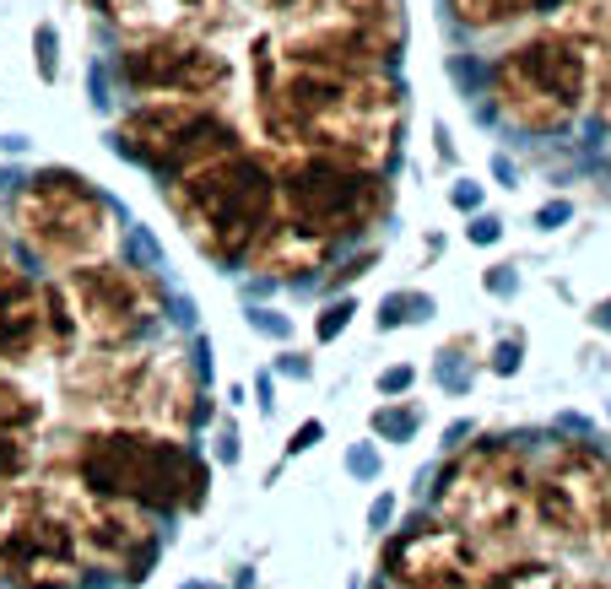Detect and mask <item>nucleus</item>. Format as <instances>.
Masks as SVG:
<instances>
[{
  "label": "nucleus",
  "mask_w": 611,
  "mask_h": 589,
  "mask_svg": "<svg viewBox=\"0 0 611 589\" xmlns=\"http://www.w3.org/2000/svg\"><path fill=\"white\" fill-rule=\"evenodd\" d=\"M255 103L265 136L282 152L347 157L374 173L395 163L406 125V92L390 71L282 60L271 38L255 49Z\"/></svg>",
  "instance_id": "obj_1"
},
{
  "label": "nucleus",
  "mask_w": 611,
  "mask_h": 589,
  "mask_svg": "<svg viewBox=\"0 0 611 589\" xmlns=\"http://www.w3.org/2000/svg\"><path fill=\"white\" fill-rule=\"evenodd\" d=\"M71 406L98 427H146V433L190 438L206 417L201 373L179 346H76L60 368Z\"/></svg>",
  "instance_id": "obj_2"
},
{
  "label": "nucleus",
  "mask_w": 611,
  "mask_h": 589,
  "mask_svg": "<svg viewBox=\"0 0 611 589\" xmlns=\"http://www.w3.org/2000/svg\"><path fill=\"white\" fill-rule=\"evenodd\" d=\"M163 195L179 227L195 238V249L217 265H233L249 260L255 238L265 233V222L276 211V168L260 152H249L244 141H233L174 173L163 184Z\"/></svg>",
  "instance_id": "obj_3"
},
{
  "label": "nucleus",
  "mask_w": 611,
  "mask_h": 589,
  "mask_svg": "<svg viewBox=\"0 0 611 589\" xmlns=\"http://www.w3.org/2000/svg\"><path fill=\"white\" fill-rule=\"evenodd\" d=\"M71 465L87 487L136 503L146 514H190L206 503L211 471L184 438L146 433V427H92L71 449Z\"/></svg>",
  "instance_id": "obj_4"
},
{
  "label": "nucleus",
  "mask_w": 611,
  "mask_h": 589,
  "mask_svg": "<svg viewBox=\"0 0 611 589\" xmlns=\"http://www.w3.org/2000/svg\"><path fill=\"white\" fill-rule=\"evenodd\" d=\"M590 76H595L590 44H579L563 28L530 33L514 49H503L493 65V109L503 114V125L525 130V136H552V130H568L584 114Z\"/></svg>",
  "instance_id": "obj_5"
},
{
  "label": "nucleus",
  "mask_w": 611,
  "mask_h": 589,
  "mask_svg": "<svg viewBox=\"0 0 611 589\" xmlns=\"http://www.w3.org/2000/svg\"><path fill=\"white\" fill-rule=\"evenodd\" d=\"M438 519L476 546H514L530 530V460L509 438H476L438 471Z\"/></svg>",
  "instance_id": "obj_6"
},
{
  "label": "nucleus",
  "mask_w": 611,
  "mask_h": 589,
  "mask_svg": "<svg viewBox=\"0 0 611 589\" xmlns=\"http://www.w3.org/2000/svg\"><path fill=\"white\" fill-rule=\"evenodd\" d=\"M401 0H303L276 17L271 49L282 60L347 65V71H390L401 55Z\"/></svg>",
  "instance_id": "obj_7"
},
{
  "label": "nucleus",
  "mask_w": 611,
  "mask_h": 589,
  "mask_svg": "<svg viewBox=\"0 0 611 589\" xmlns=\"http://www.w3.org/2000/svg\"><path fill=\"white\" fill-rule=\"evenodd\" d=\"M384 211H390L384 173L363 163L320 157V152H287L276 163V217L320 233L325 244L363 238Z\"/></svg>",
  "instance_id": "obj_8"
},
{
  "label": "nucleus",
  "mask_w": 611,
  "mask_h": 589,
  "mask_svg": "<svg viewBox=\"0 0 611 589\" xmlns=\"http://www.w3.org/2000/svg\"><path fill=\"white\" fill-rule=\"evenodd\" d=\"M11 227L44 265L71 271V265L103 260L114 249V206L103 200L82 173L44 168L11 195Z\"/></svg>",
  "instance_id": "obj_9"
},
{
  "label": "nucleus",
  "mask_w": 611,
  "mask_h": 589,
  "mask_svg": "<svg viewBox=\"0 0 611 589\" xmlns=\"http://www.w3.org/2000/svg\"><path fill=\"white\" fill-rule=\"evenodd\" d=\"M60 314L71 325L76 346H98V352H114V346H141L152 336V325L163 319V287H157L146 271L114 260H87L60 271L55 281Z\"/></svg>",
  "instance_id": "obj_10"
},
{
  "label": "nucleus",
  "mask_w": 611,
  "mask_h": 589,
  "mask_svg": "<svg viewBox=\"0 0 611 589\" xmlns=\"http://www.w3.org/2000/svg\"><path fill=\"white\" fill-rule=\"evenodd\" d=\"M38 503L71 530L82 562H98V568H119L125 579H141V568L152 562L157 541H152V519L136 503H119L109 492L87 487L71 465L44 476V487H33Z\"/></svg>",
  "instance_id": "obj_11"
},
{
  "label": "nucleus",
  "mask_w": 611,
  "mask_h": 589,
  "mask_svg": "<svg viewBox=\"0 0 611 589\" xmlns=\"http://www.w3.org/2000/svg\"><path fill=\"white\" fill-rule=\"evenodd\" d=\"M114 141L130 163L174 179L190 163L244 141L238 125L222 114L217 98H141L136 109L114 125Z\"/></svg>",
  "instance_id": "obj_12"
},
{
  "label": "nucleus",
  "mask_w": 611,
  "mask_h": 589,
  "mask_svg": "<svg viewBox=\"0 0 611 589\" xmlns=\"http://www.w3.org/2000/svg\"><path fill=\"white\" fill-rule=\"evenodd\" d=\"M606 476L611 460L595 444H552L547 460L530 465V530L552 546H590Z\"/></svg>",
  "instance_id": "obj_13"
},
{
  "label": "nucleus",
  "mask_w": 611,
  "mask_h": 589,
  "mask_svg": "<svg viewBox=\"0 0 611 589\" xmlns=\"http://www.w3.org/2000/svg\"><path fill=\"white\" fill-rule=\"evenodd\" d=\"M119 82L136 98H222L233 82V60L195 33L130 38L119 49Z\"/></svg>",
  "instance_id": "obj_14"
},
{
  "label": "nucleus",
  "mask_w": 611,
  "mask_h": 589,
  "mask_svg": "<svg viewBox=\"0 0 611 589\" xmlns=\"http://www.w3.org/2000/svg\"><path fill=\"white\" fill-rule=\"evenodd\" d=\"M379 568L390 589H476L487 552L449 519H422L384 541Z\"/></svg>",
  "instance_id": "obj_15"
},
{
  "label": "nucleus",
  "mask_w": 611,
  "mask_h": 589,
  "mask_svg": "<svg viewBox=\"0 0 611 589\" xmlns=\"http://www.w3.org/2000/svg\"><path fill=\"white\" fill-rule=\"evenodd\" d=\"M82 568L87 562L76 552L71 530L44 503H33L28 519L0 541V579H6V589H76Z\"/></svg>",
  "instance_id": "obj_16"
},
{
  "label": "nucleus",
  "mask_w": 611,
  "mask_h": 589,
  "mask_svg": "<svg viewBox=\"0 0 611 589\" xmlns=\"http://www.w3.org/2000/svg\"><path fill=\"white\" fill-rule=\"evenodd\" d=\"M49 352L44 341V281L22 271L11 254L6 233H0V368H17L28 357Z\"/></svg>",
  "instance_id": "obj_17"
},
{
  "label": "nucleus",
  "mask_w": 611,
  "mask_h": 589,
  "mask_svg": "<svg viewBox=\"0 0 611 589\" xmlns=\"http://www.w3.org/2000/svg\"><path fill=\"white\" fill-rule=\"evenodd\" d=\"M330 254H336V244H325L320 233H309V227H298V222H282V217L271 211V222H265V233L255 238L249 260H255L265 276L298 281V276L325 271V260H330Z\"/></svg>",
  "instance_id": "obj_18"
},
{
  "label": "nucleus",
  "mask_w": 611,
  "mask_h": 589,
  "mask_svg": "<svg viewBox=\"0 0 611 589\" xmlns=\"http://www.w3.org/2000/svg\"><path fill=\"white\" fill-rule=\"evenodd\" d=\"M92 6L125 38H157V33H184L206 0H92Z\"/></svg>",
  "instance_id": "obj_19"
},
{
  "label": "nucleus",
  "mask_w": 611,
  "mask_h": 589,
  "mask_svg": "<svg viewBox=\"0 0 611 589\" xmlns=\"http://www.w3.org/2000/svg\"><path fill=\"white\" fill-rule=\"evenodd\" d=\"M568 0H449L455 22L466 28H509V22L525 17H547V11H563Z\"/></svg>",
  "instance_id": "obj_20"
},
{
  "label": "nucleus",
  "mask_w": 611,
  "mask_h": 589,
  "mask_svg": "<svg viewBox=\"0 0 611 589\" xmlns=\"http://www.w3.org/2000/svg\"><path fill=\"white\" fill-rule=\"evenodd\" d=\"M38 444L28 427H0V487H33Z\"/></svg>",
  "instance_id": "obj_21"
},
{
  "label": "nucleus",
  "mask_w": 611,
  "mask_h": 589,
  "mask_svg": "<svg viewBox=\"0 0 611 589\" xmlns=\"http://www.w3.org/2000/svg\"><path fill=\"white\" fill-rule=\"evenodd\" d=\"M476 589H563V579L547 562H503V568H482Z\"/></svg>",
  "instance_id": "obj_22"
},
{
  "label": "nucleus",
  "mask_w": 611,
  "mask_h": 589,
  "mask_svg": "<svg viewBox=\"0 0 611 589\" xmlns=\"http://www.w3.org/2000/svg\"><path fill=\"white\" fill-rule=\"evenodd\" d=\"M563 33H574L579 44H590V49L611 44V0H568Z\"/></svg>",
  "instance_id": "obj_23"
},
{
  "label": "nucleus",
  "mask_w": 611,
  "mask_h": 589,
  "mask_svg": "<svg viewBox=\"0 0 611 589\" xmlns=\"http://www.w3.org/2000/svg\"><path fill=\"white\" fill-rule=\"evenodd\" d=\"M38 503V492L33 487H0V541H6L11 530L28 519V508Z\"/></svg>",
  "instance_id": "obj_24"
},
{
  "label": "nucleus",
  "mask_w": 611,
  "mask_h": 589,
  "mask_svg": "<svg viewBox=\"0 0 611 589\" xmlns=\"http://www.w3.org/2000/svg\"><path fill=\"white\" fill-rule=\"evenodd\" d=\"M590 98L595 109H601V119L611 125V44L595 49V76H590Z\"/></svg>",
  "instance_id": "obj_25"
},
{
  "label": "nucleus",
  "mask_w": 611,
  "mask_h": 589,
  "mask_svg": "<svg viewBox=\"0 0 611 589\" xmlns=\"http://www.w3.org/2000/svg\"><path fill=\"white\" fill-rule=\"evenodd\" d=\"M411 427H417V417H411V411H401V406H384L379 417H374V433H379V438H406Z\"/></svg>",
  "instance_id": "obj_26"
},
{
  "label": "nucleus",
  "mask_w": 611,
  "mask_h": 589,
  "mask_svg": "<svg viewBox=\"0 0 611 589\" xmlns=\"http://www.w3.org/2000/svg\"><path fill=\"white\" fill-rule=\"evenodd\" d=\"M347 319H352V303H336V309H325V319H314V336H320V341L341 336V330H347Z\"/></svg>",
  "instance_id": "obj_27"
},
{
  "label": "nucleus",
  "mask_w": 611,
  "mask_h": 589,
  "mask_svg": "<svg viewBox=\"0 0 611 589\" xmlns=\"http://www.w3.org/2000/svg\"><path fill=\"white\" fill-rule=\"evenodd\" d=\"M38 76L55 82V28H38Z\"/></svg>",
  "instance_id": "obj_28"
},
{
  "label": "nucleus",
  "mask_w": 611,
  "mask_h": 589,
  "mask_svg": "<svg viewBox=\"0 0 611 589\" xmlns=\"http://www.w3.org/2000/svg\"><path fill=\"white\" fill-rule=\"evenodd\" d=\"M411 379H417L411 368H384L379 373V395H401V390H411Z\"/></svg>",
  "instance_id": "obj_29"
},
{
  "label": "nucleus",
  "mask_w": 611,
  "mask_h": 589,
  "mask_svg": "<svg viewBox=\"0 0 611 589\" xmlns=\"http://www.w3.org/2000/svg\"><path fill=\"white\" fill-rule=\"evenodd\" d=\"M595 541L606 546V557H611V476H606V498H601V514H595Z\"/></svg>",
  "instance_id": "obj_30"
},
{
  "label": "nucleus",
  "mask_w": 611,
  "mask_h": 589,
  "mask_svg": "<svg viewBox=\"0 0 611 589\" xmlns=\"http://www.w3.org/2000/svg\"><path fill=\"white\" fill-rule=\"evenodd\" d=\"M320 433H325L320 422H303L298 433H292V444H287V454H303V449H309V444H314V438H320Z\"/></svg>",
  "instance_id": "obj_31"
},
{
  "label": "nucleus",
  "mask_w": 611,
  "mask_h": 589,
  "mask_svg": "<svg viewBox=\"0 0 611 589\" xmlns=\"http://www.w3.org/2000/svg\"><path fill=\"white\" fill-rule=\"evenodd\" d=\"M255 11H265V17H287L292 6H303V0H249Z\"/></svg>",
  "instance_id": "obj_32"
},
{
  "label": "nucleus",
  "mask_w": 611,
  "mask_h": 589,
  "mask_svg": "<svg viewBox=\"0 0 611 589\" xmlns=\"http://www.w3.org/2000/svg\"><path fill=\"white\" fill-rule=\"evenodd\" d=\"M514 368H520V346H498V373H514Z\"/></svg>",
  "instance_id": "obj_33"
},
{
  "label": "nucleus",
  "mask_w": 611,
  "mask_h": 589,
  "mask_svg": "<svg viewBox=\"0 0 611 589\" xmlns=\"http://www.w3.org/2000/svg\"><path fill=\"white\" fill-rule=\"evenodd\" d=\"M471 238H476V244H487V238H498V217H493V222H487V217H482V222H476V227H471Z\"/></svg>",
  "instance_id": "obj_34"
},
{
  "label": "nucleus",
  "mask_w": 611,
  "mask_h": 589,
  "mask_svg": "<svg viewBox=\"0 0 611 589\" xmlns=\"http://www.w3.org/2000/svg\"><path fill=\"white\" fill-rule=\"evenodd\" d=\"M595 325H606V330H611V303H601V309H595Z\"/></svg>",
  "instance_id": "obj_35"
},
{
  "label": "nucleus",
  "mask_w": 611,
  "mask_h": 589,
  "mask_svg": "<svg viewBox=\"0 0 611 589\" xmlns=\"http://www.w3.org/2000/svg\"><path fill=\"white\" fill-rule=\"evenodd\" d=\"M568 589H611V584H601V579H584V584H568Z\"/></svg>",
  "instance_id": "obj_36"
}]
</instances>
